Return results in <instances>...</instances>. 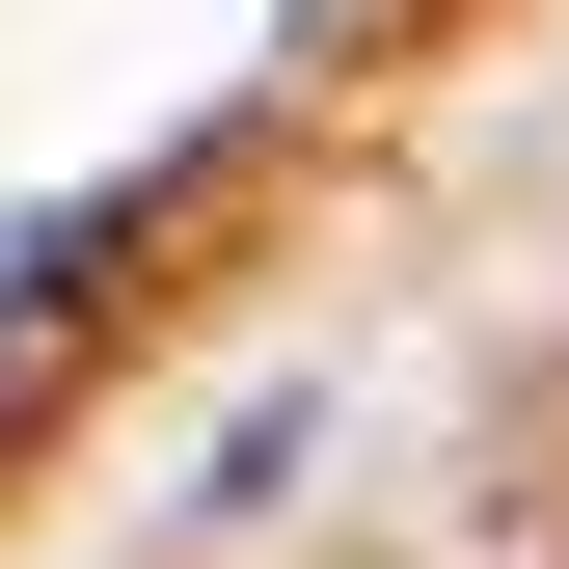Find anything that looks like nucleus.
<instances>
[{"instance_id": "nucleus-1", "label": "nucleus", "mask_w": 569, "mask_h": 569, "mask_svg": "<svg viewBox=\"0 0 569 569\" xmlns=\"http://www.w3.org/2000/svg\"><path fill=\"white\" fill-rule=\"evenodd\" d=\"M54 326H82V218H0V407L54 380Z\"/></svg>"}]
</instances>
